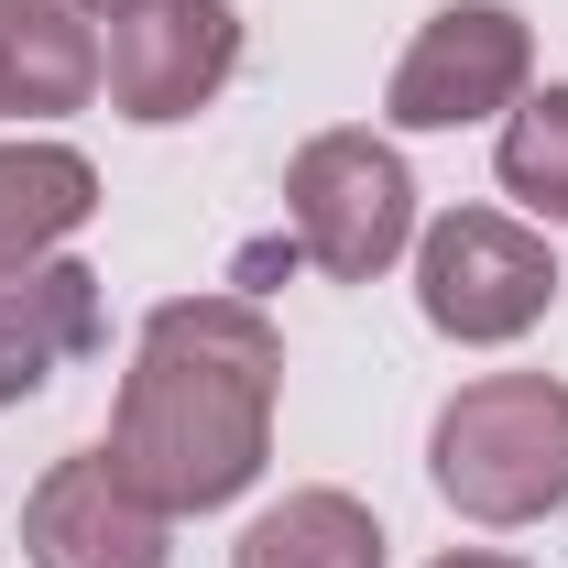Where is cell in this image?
Wrapping results in <instances>:
<instances>
[{
	"instance_id": "cell-12",
	"label": "cell",
	"mask_w": 568,
	"mask_h": 568,
	"mask_svg": "<svg viewBox=\"0 0 568 568\" xmlns=\"http://www.w3.org/2000/svg\"><path fill=\"white\" fill-rule=\"evenodd\" d=\"M493 175H503V197H525L547 230H568V88H525L503 110Z\"/></svg>"
},
{
	"instance_id": "cell-7",
	"label": "cell",
	"mask_w": 568,
	"mask_h": 568,
	"mask_svg": "<svg viewBox=\"0 0 568 568\" xmlns=\"http://www.w3.org/2000/svg\"><path fill=\"white\" fill-rule=\"evenodd\" d=\"M22 558L33 568H164L175 558V514L142 503L110 448H67L22 503Z\"/></svg>"
},
{
	"instance_id": "cell-14",
	"label": "cell",
	"mask_w": 568,
	"mask_h": 568,
	"mask_svg": "<svg viewBox=\"0 0 568 568\" xmlns=\"http://www.w3.org/2000/svg\"><path fill=\"white\" fill-rule=\"evenodd\" d=\"M77 11H88V22H121V11H132V0H77Z\"/></svg>"
},
{
	"instance_id": "cell-4",
	"label": "cell",
	"mask_w": 568,
	"mask_h": 568,
	"mask_svg": "<svg viewBox=\"0 0 568 568\" xmlns=\"http://www.w3.org/2000/svg\"><path fill=\"white\" fill-rule=\"evenodd\" d=\"M416 306L437 339L503 351L558 306V252H547V230H525L503 209H448L416 230Z\"/></svg>"
},
{
	"instance_id": "cell-13",
	"label": "cell",
	"mask_w": 568,
	"mask_h": 568,
	"mask_svg": "<svg viewBox=\"0 0 568 568\" xmlns=\"http://www.w3.org/2000/svg\"><path fill=\"white\" fill-rule=\"evenodd\" d=\"M437 568H525V558H493V547H448Z\"/></svg>"
},
{
	"instance_id": "cell-11",
	"label": "cell",
	"mask_w": 568,
	"mask_h": 568,
	"mask_svg": "<svg viewBox=\"0 0 568 568\" xmlns=\"http://www.w3.org/2000/svg\"><path fill=\"white\" fill-rule=\"evenodd\" d=\"M230 568H383V525H372V503H361V493L306 481V493L263 503V514L241 525Z\"/></svg>"
},
{
	"instance_id": "cell-9",
	"label": "cell",
	"mask_w": 568,
	"mask_h": 568,
	"mask_svg": "<svg viewBox=\"0 0 568 568\" xmlns=\"http://www.w3.org/2000/svg\"><path fill=\"white\" fill-rule=\"evenodd\" d=\"M99 99V33L77 0H0V121H67Z\"/></svg>"
},
{
	"instance_id": "cell-6",
	"label": "cell",
	"mask_w": 568,
	"mask_h": 568,
	"mask_svg": "<svg viewBox=\"0 0 568 568\" xmlns=\"http://www.w3.org/2000/svg\"><path fill=\"white\" fill-rule=\"evenodd\" d=\"M230 77H241V11L230 0H132L99 44V88L142 132L197 121Z\"/></svg>"
},
{
	"instance_id": "cell-8",
	"label": "cell",
	"mask_w": 568,
	"mask_h": 568,
	"mask_svg": "<svg viewBox=\"0 0 568 568\" xmlns=\"http://www.w3.org/2000/svg\"><path fill=\"white\" fill-rule=\"evenodd\" d=\"M99 328H110V306H99V274L88 263H67V252L0 263V405L44 394L67 361H88Z\"/></svg>"
},
{
	"instance_id": "cell-1",
	"label": "cell",
	"mask_w": 568,
	"mask_h": 568,
	"mask_svg": "<svg viewBox=\"0 0 568 568\" xmlns=\"http://www.w3.org/2000/svg\"><path fill=\"white\" fill-rule=\"evenodd\" d=\"M274 394H284V328L252 295H164L132 339L110 459L164 514H219L274 459Z\"/></svg>"
},
{
	"instance_id": "cell-10",
	"label": "cell",
	"mask_w": 568,
	"mask_h": 568,
	"mask_svg": "<svg viewBox=\"0 0 568 568\" xmlns=\"http://www.w3.org/2000/svg\"><path fill=\"white\" fill-rule=\"evenodd\" d=\"M99 219V164L77 142H0V263H44Z\"/></svg>"
},
{
	"instance_id": "cell-3",
	"label": "cell",
	"mask_w": 568,
	"mask_h": 568,
	"mask_svg": "<svg viewBox=\"0 0 568 568\" xmlns=\"http://www.w3.org/2000/svg\"><path fill=\"white\" fill-rule=\"evenodd\" d=\"M284 230L328 284H372L416 252V175L383 132H317L284 164Z\"/></svg>"
},
{
	"instance_id": "cell-5",
	"label": "cell",
	"mask_w": 568,
	"mask_h": 568,
	"mask_svg": "<svg viewBox=\"0 0 568 568\" xmlns=\"http://www.w3.org/2000/svg\"><path fill=\"white\" fill-rule=\"evenodd\" d=\"M525 77H536L525 11H503V0H448V11H426L416 44L394 55V77H383V121H394V132H459V121L514 110Z\"/></svg>"
},
{
	"instance_id": "cell-2",
	"label": "cell",
	"mask_w": 568,
	"mask_h": 568,
	"mask_svg": "<svg viewBox=\"0 0 568 568\" xmlns=\"http://www.w3.org/2000/svg\"><path fill=\"white\" fill-rule=\"evenodd\" d=\"M426 470L470 525H536L568 503V383L481 372L426 426Z\"/></svg>"
}]
</instances>
